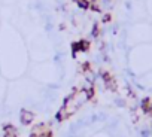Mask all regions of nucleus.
Segmentation results:
<instances>
[{"instance_id": "2", "label": "nucleus", "mask_w": 152, "mask_h": 137, "mask_svg": "<svg viewBox=\"0 0 152 137\" xmlns=\"http://www.w3.org/2000/svg\"><path fill=\"white\" fill-rule=\"evenodd\" d=\"M49 131V125L46 124H37L36 127H33L31 133H30V137H43V134Z\"/></svg>"}, {"instance_id": "3", "label": "nucleus", "mask_w": 152, "mask_h": 137, "mask_svg": "<svg viewBox=\"0 0 152 137\" xmlns=\"http://www.w3.org/2000/svg\"><path fill=\"white\" fill-rule=\"evenodd\" d=\"M20 119H21V124H23V125H30V124L34 121V113H33L31 110L23 109V110H21Z\"/></svg>"}, {"instance_id": "7", "label": "nucleus", "mask_w": 152, "mask_h": 137, "mask_svg": "<svg viewBox=\"0 0 152 137\" xmlns=\"http://www.w3.org/2000/svg\"><path fill=\"white\" fill-rule=\"evenodd\" d=\"M76 3L81 9H88L90 8V0H76Z\"/></svg>"}, {"instance_id": "6", "label": "nucleus", "mask_w": 152, "mask_h": 137, "mask_svg": "<svg viewBox=\"0 0 152 137\" xmlns=\"http://www.w3.org/2000/svg\"><path fill=\"white\" fill-rule=\"evenodd\" d=\"M90 8L94 11V12H100L102 8H100V0H91L90 2Z\"/></svg>"}, {"instance_id": "4", "label": "nucleus", "mask_w": 152, "mask_h": 137, "mask_svg": "<svg viewBox=\"0 0 152 137\" xmlns=\"http://www.w3.org/2000/svg\"><path fill=\"white\" fill-rule=\"evenodd\" d=\"M90 49V42L88 40H79L78 43L73 45V51H81V52H87Z\"/></svg>"}, {"instance_id": "1", "label": "nucleus", "mask_w": 152, "mask_h": 137, "mask_svg": "<svg viewBox=\"0 0 152 137\" xmlns=\"http://www.w3.org/2000/svg\"><path fill=\"white\" fill-rule=\"evenodd\" d=\"M102 78H103V81H104V85H106V88L109 90V91H116V88H118V85H116V81H115V78L109 73V72H102Z\"/></svg>"}, {"instance_id": "11", "label": "nucleus", "mask_w": 152, "mask_h": 137, "mask_svg": "<svg viewBox=\"0 0 152 137\" xmlns=\"http://www.w3.org/2000/svg\"><path fill=\"white\" fill-rule=\"evenodd\" d=\"M43 137H52V131L49 130V131H46L45 134H43Z\"/></svg>"}, {"instance_id": "10", "label": "nucleus", "mask_w": 152, "mask_h": 137, "mask_svg": "<svg viewBox=\"0 0 152 137\" xmlns=\"http://www.w3.org/2000/svg\"><path fill=\"white\" fill-rule=\"evenodd\" d=\"M112 20V15L110 14H104V17H103V23H109Z\"/></svg>"}, {"instance_id": "5", "label": "nucleus", "mask_w": 152, "mask_h": 137, "mask_svg": "<svg viewBox=\"0 0 152 137\" xmlns=\"http://www.w3.org/2000/svg\"><path fill=\"white\" fill-rule=\"evenodd\" d=\"M3 131H5V136H6V137H18V130H17L14 125H11V124L5 125Z\"/></svg>"}, {"instance_id": "9", "label": "nucleus", "mask_w": 152, "mask_h": 137, "mask_svg": "<svg viewBox=\"0 0 152 137\" xmlns=\"http://www.w3.org/2000/svg\"><path fill=\"white\" fill-rule=\"evenodd\" d=\"M99 34H100V26H99V24H96V26H94V28H93V36H94V37H97Z\"/></svg>"}, {"instance_id": "8", "label": "nucleus", "mask_w": 152, "mask_h": 137, "mask_svg": "<svg viewBox=\"0 0 152 137\" xmlns=\"http://www.w3.org/2000/svg\"><path fill=\"white\" fill-rule=\"evenodd\" d=\"M79 70L82 72V73H88L90 70H91V66H90V63H84L82 66H81V68Z\"/></svg>"}]
</instances>
